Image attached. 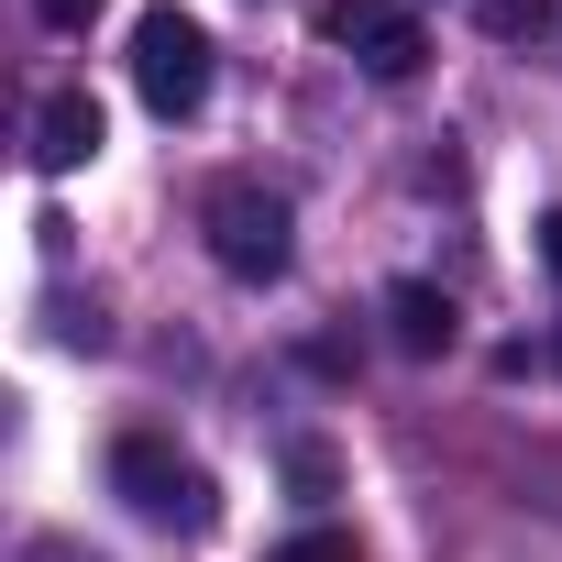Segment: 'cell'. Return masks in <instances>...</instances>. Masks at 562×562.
I'll return each instance as SVG.
<instances>
[{"mask_svg":"<svg viewBox=\"0 0 562 562\" xmlns=\"http://www.w3.org/2000/svg\"><path fill=\"white\" fill-rule=\"evenodd\" d=\"M199 232H210V265H221V276H243V288H276V276H288V254H299L288 199L254 188V177H221V188L199 199Z\"/></svg>","mask_w":562,"mask_h":562,"instance_id":"obj_1","label":"cell"},{"mask_svg":"<svg viewBox=\"0 0 562 562\" xmlns=\"http://www.w3.org/2000/svg\"><path fill=\"white\" fill-rule=\"evenodd\" d=\"M111 496H122L144 529H188V540L221 518V485H210L177 441H155V430H122V441H111Z\"/></svg>","mask_w":562,"mask_h":562,"instance_id":"obj_2","label":"cell"},{"mask_svg":"<svg viewBox=\"0 0 562 562\" xmlns=\"http://www.w3.org/2000/svg\"><path fill=\"white\" fill-rule=\"evenodd\" d=\"M133 89H144L155 122H199L210 111V23H188L177 0H155L133 23Z\"/></svg>","mask_w":562,"mask_h":562,"instance_id":"obj_3","label":"cell"},{"mask_svg":"<svg viewBox=\"0 0 562 562\" xmlns=\"http://www.w3.org/2000/svg\"><path fill=\"white\" fill-rule=\"evenodd\" d=\"M321 45H342L364 78H386V89H408L419 67H430V34H419V12L408 0H321Z\"/></svg>","mask_w":562,"mask_h":562,"instance_id":"obj_4","label":"cell"},{"mask_svg":"<svg viewBox=\"0 0 562 562\" xmlns=\"http://www.w3.org/2000/svg\"><path fill=\"white\" fill-rule=\"evenodd\" d=\"M100 144H111L100 100H89V89H45V111H34V166H45V177H78Z\"/></svg>","mask_w":562,"mask_h":562,"instance_id":"obj_5","label":"cell"},{"mask_svg":"<svg viewBox=\"0 0 562 562\" xmlns=\"http://www.w3.org/2000/svg\"><path fill=\"white\" fill-rule=\"evenodd\" d=\"M386 342H397L408 364L452 353V299H441V288H419V276H397V288H386Z\"/></svg>","mask_w":562,"mask_h":562,"instance_id":"obj_6","label":"cell"},{"mask_svg":"<svg viewBox=\"0 0 562 562\" xmlns=\"http://www.w3.org/2000/svg\"><path fill=\"white\" fill-rule=\"evenodd\" d=\"M474 23H485L496 45H540V34L562 23V0H474Z\"/></svg>","mask_w":562,"mask_h":562,"instance_id":"obj_7","label":"cell"},{"mask_svg":"<svg viewBox=\"0 0 562 562\" xmlns=\"http://www.w3.org/2000/svg\"><path fill=\"white\" fill-rule=\"evenodd\" d=\"M288 485H299V496H331V452L299 441V452H288Z\"/></svg>","mask_w":562,"mask_h":562,"instance_id":"obj_8","label":"cell"},{"mask_svg":"<svg viewBox=\"0 0 562 562\" xmlns=\"http://www.w3.org/2000/svg\"><path fill=\"white\" fill-rule=\"evenodd\" d=\"M276 562H353V540H342V529H321V540H299V551H276Z\"/></svg>","mask_w":562,"mask_h":562,"instance_id":"obj_9","label":"cell"},{"mask_svg":"<svg viewBox=\"0 0 562 562\" xmlns=\"http://www.w3.org/2000/svg\"><path fill=\"white\" fill-rule=\"evenodd\" d=\"M45 23H56V34H78V23H100V0H45Z\"/></svg>","mask_w":562,"mask_h":562,"instance_id":"obj_10","label":"cell"},{"mask_svg":"<svg viewBox=\"0 0 562 562\" xmlns=\"http://www.w3.org/2000/svg\"><path fill=\"white\" fill-rule=\"evenodd\" d=\"M540 265H551V276H562V210H551V221H540Z\"/></svg>","mask_w":562,"mask_h":562,"instance_id":"obj_11","label":"cell"}]
</instances>
